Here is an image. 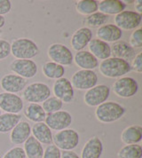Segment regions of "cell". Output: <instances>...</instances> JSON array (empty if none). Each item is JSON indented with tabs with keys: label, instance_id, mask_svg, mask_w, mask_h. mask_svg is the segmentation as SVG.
I'll use <instances>...</instances> for the list:
<instances>
[{
	"label": "cell",
	"instance_id": "obj_36",
	"mask_svg": "<svg viewBox=\"0 0 142 158\" xmlns=\"http://www.w3.org/2000/svg\"><path fill=\"white\" fill-rule=\"evenodd\" d=\"M43 158H61V151L53 144L48 145L44 151Z\"/></svg>",
	"mask_w": 142,
	"mask_h": 158
},
{
	"label": "cell",
	"instance_id": "obj_8",
	"mask_svg": "<svg viewBox=\"0 0 142 158\" xmlns=\"http://www.w3.org/2000/svg\"><path fill=\"white\" fill-rule=\"evenodd\" d=\"M141 20V15L135 11L124 10L115 16L114 22L121 30H135L140 27Z\"/></svg>",
	"mask_w": 142,
	"mask_h": 158
},
{
	"label": "cell",
	"instance_id": "obj_34",
	"mask_svg": "<svg viewBox=\"0 0 142 158\" xmlns=\"http://www.w3.org/2000/svg\"><path fill=\"white\" fill-rule=\"evenodd\" d=\"M129 44L134 49H140L142 47V29H137L132 31L130 36Z\"/></svg>",
	"mask_w": 142,
	"mask_h": 158
},
{
	"label": "cell",
	"instance_id": "obj_40",
	"mask_svg": "<svg viewBox=\"0 0 142 158\" xmlns=\"http://www.w3.org/2000/svg\"><path fill=\"white\" fill-rule=\"evenodd\" d=\"M61 158H80V156L73 150L62 151L61 152Z\"/></svg>",
	"mask_w": 142,
	"mask_h": 158
},
{
	"label": "cell",
	"instance_id": "obj_38",
	"mask_svg": "<svg viewBox=\"0 0 142 158\" xmlns=\"http://www.w3.org/2000/svg\"><path fill=\"white\" fill-rule=\"evenodd\" d=\"M132 70L140 74L142 72V52H139L136 54V56L133 58L131 63Z\"/></svg>",
	"mask_w": 142,
	"mask_h": 158
},
{
	"label": "cell",
	"instance_id": "obj_42",
	"mask_svg": "<svg viewBox=\"0 0 142 158\" xmlns=\"http://www.w3.org/2000/svg\"><path fill=\"white\" fill-rule=\"evenodd\" d=\"M6 22V18H5L3 15H0V29L5 27Z\"/></svg>",
	"mask_w": 142,
	"mask_h": 158
},
{
	"label": "cell",
	"instance_id": "obj_5",
	"mask_svg": "<svg viewBox=\"0 0 142 158\" xmlns=\"http://www.w3.org/2000/svg\"><path fill=\"white\" fill-rule=\"evenodd\" d=\"M51 96V89L44 83H32L22 91V97L29 103L39 104Z\"/></svg>",
	"mask_w": 142,
	"mask_h": 158
},
{
	"label": "cell",
	"instance_id": "obj_29",
	"mask_svg": "<svg viewBox=\"0 0 142 158\" xmlns=\"http://www.w3.org/2000/svg\"><path fill=\"white\" fill-rule=\"evenodd\" d=\"M42 72L44 77L49 79H57L64 77V74L66 72L65 67L60 64H57L53 61H47L43 65Z\"/></svg>",
	"mask_w": 142,
	"mask_h": 158
},
{
	"label": "cell",
	"instance_id": "obj_9",
	"mask_svg": "<svg viewBox=\"0 0 142 158\" xmlns=\"http://www.w3.org/2000/svg\"><path fill=\"white\" fill-rule=\"evenodd\" d=\"M110 95V88L106 85H97L87 90L84 96V101L88 107H98L107 101Z\"/></svg>",
	"mask_w": 142,
	"mask_h": 158
},
{
	"label": "cell",
	"instance_id": "obj_41",
	"mask_svg": "<svg viewBox=\"0 0 142 158\" xmlns=\"http://www.w3.org/2000/svg\"><path fill=\"white\" fill-rule=\"evenodd\" d=\"M134 7H135V12L141 15L142 13V1L141 0H137L134 1Z\"/></svg>",
	"mask_w": 142,
	"mask_h": 158
},
{
	"label": "cell",
	"instance_id": "obj_21",
	"mask_svg": "<svg viewBox=\"0 0 142 158\" xmlns=\"http://www.w3.org/2000/svg\"><path fill=\"white\" fill-rule=\"evenodd\" d=\"M88 47L89 52L98 60H104L111 57L110 44L98 38H92V41L88 44Z\"/></svg>",
	"mask_w": 142,
	"mask_h": 158
},
{
	"label": "cell",
	"instance_id": "obj_13",
	"mask_svg": "<svg viewBox=\"0 0 142 158\" xmlns=\"http://www.w3.org/2000/svg\"><path fill=\"white\" fill-rule=\"evenodd\" d=\"M52 92L58 99L63 103H71L75 99L74 88L70 80L67 77H61L55 80L52 85Z\"/></svg>",
	"mask_w": 142,
	"mask_h": 158
},
{
	"label": "cell",
	"instance_id": "obj_14",
	"mask_svg": "<svg viewBox=\"0 0 142 158\" xmlns=\"http://www.w3.org/2000/svg\"><path fill=\"white\" fill-rule=\"evenodd\" d=\"M23 108V100L19 95L9 93L0 94V109L5 113L19 114Z\"/></svg>",
	"mask_w": 142,
	"mask_h": 158
},
{
	"label": "cell",
	"instance_id": "obj_37",
	"mask_svg": "<svg viewBox=\"0 0 142 158\" xmlns=\"http://www.w3.org/2000/svg\"><path fill=\"white\" fill-rule=\"evenodd\" d=\"M11 55V44L7 40L0 39V60Z\"/></svg>",
	"mask_w": 142,
	"mask_h": 158
},
{
	"label": "cell",
	"instance_id": "obj_33",
	"mask_svg": "<svg viewBox=\"0 0 142 158\" xmlns=\"http://www.w3.org/2000/svg\"><path fill=\"white\" fill-rule=\"evenodd\" d=\"M63 102L55 96H50L47 100L43 102V109L47 114H52L61 110L63 108Z\"/></svg>",
	"mask_w": 142,
	"mask_h": 158
},
{
	"label": "cell",
	"instance_id": "obj_35",
	"mask_svg": "<svg viewBox=\"0 0 142 158\" xmlns=\"http://www.w3.org/2000/svg\"><path fill=\"white\" fill-rule=\"evenodd\" d=\"M2 158H27L25 151L21 147H14L7 151Z\"/></svg>",
	"mask_w": 142,
	"mask_h": 158
},
{
	"label": "cell",
	"instance_id": "obj_25",
	"mask_svg": "<svg viewBox=\"0 0 142 158\" xmlns=\"http://www.w3.org/2000/svg\"><path fill=\"white\" fill-rule=\"evenodd\" d=\"M121 139L125 145L139 144L142 139V127L140 125H130L121 133Z\"/></svg>",
	"mask_w": 142,
	"mask_h": 158
},
{
	"label": "cell",
	"instance_id": "obj_17",
	"mask_svg": "<svg viewBox=\"0 0 142 158\" xmlns=\"http://www.w3.org/2000/svg\"><path fill=\"white\" fill-rule=\"evenodd\" d=\"M97 38L106 43H115L121 40L123 36V30H121L115 24H105L99 27L96 31Z\"/></svg>",
	"mask_w": 142,
	"mask_h": 158
},
{
	"label": "cell",
	"instance_id": "obj_15",
	"mask_svg": "<svg viewBox=\"0 0 142 158\" xmlns=\"http://www.w3.org/2000/svg\"><path fill=\"white\" fill-rule=\"evenodd\" d=\"M27 85V79L16 74H6L0 80V86L5 93L17 94L22 92Z\"/></svg>",
	"mask_w": 142,
	"mask_h": 158
},
{
	"label": "cell",
	"instance_id": "obj_12",
	"mask_svg": "<svg viewBox=\"0 0 142 158\" xmlns=\"http://www.w3.org/2000/svg\"><path fill=\"white\" fill-rule=\"evenodd\" d=\"M10 69L21 77L30 79L35 77L38 72V67L32 60H20L16 59L10 64Z\"/></svg>",
	"mask_w": 142,
	"mask_h": 158
},
{
	"label": "cell",
	"instance_id": "obj_22",
	"mask_svg": "<svg viewBox=\"0 0 142 158\" xmlns=\"http://www.w3.org/2000/svg\"><path fill=\"white\" fill-rule=\"evenodd\" d=\"M111 55H113V57L119 58L129 61L130 60H132L136 56V52L128 42L119 40L114 43L113 46L111 47Z\"/></svg>",
	"mask_w": 142,
	"mask_h": 158
},
{
	"label": "cell",
	"instance_id": "obj_7",
	"mask_svg": "<svg viewBox=\"0 0 142 158\" xmlns=\"http://www.w3.org/2000/svg\"><path fill=\"white\" fill-rule=\"evenodd\" d=\"M139 91V84L131 77H122L113 84V92L120 98L128 99L135 96Z\"/></svg>",
	"mask_w": 142,
	"mask_h": 158
},
{
	"label": "cell",
	"instance_id": "obj_1",
	"mask_svg": "<svg viewBox=\"0 0 142 158\" xmlns=\"http://www.w3.org/2000/svg\"><path fill=\"white\" fill-rule=\"evenodd\" d=\"M99 65L100 74L107 78H120L132 71L131 63L119 58H108Z\"/></svg>",
	"mask_w": 142,
	"mask_h": 158
},
{
	"label": "cell",
	"instance_id": "obj_6",
	"mask_svg": "<svg viewBox=\"0 0 142 158\" xmlns=\"http://www.w3.org/2000/svg\"><path fill=\"white\" fill-rule=\"evenodd\" d=\"M70 82L73 88L81 91H87L97 85L98 75L93 70L79 69L74 73Z\"/></svg>",
	"mask_w": 142,
	"mask_h": 158
},
{
	"label": "cell",
	"instance_id": "obj_19",
	"mask_svg": "<svg viewBox=\"0 0 142 158\" xmlns=\"http://www.w3.org/2000/svg\"><path fill=\"white\" fill-rule=\"evenodd\" d=\"M103 153V143L98 136H92L85 144L80 158H100Z\"/></svg>",
	"mask_w": 142,
	"mask_h": 158
},
{
	"label": "cell",
	"instance_id": "obj_24",
	"mask_svg": "<svg viewBox=\"0 0 142 158\" xmlns=\"http://www.w3.org/2000/svg\"><path fill=\"white\" fill-rule=\"evenodd\" d=\"M126 5L120 0H102L98 3V11L106 15H116L124 11Z\"/></svg>",
	"mask_w": 142,
	"mask_h": 158
},
{
	"label": "cell",
	"instance_id": "obj_11",
	"mask_svg": "<svg viewBox=\"0 0 142 158\" xmlns=\"http://www.w3.org/2000/svg\"><path fill=\"white\" fill-rule=\"evenodd\" d=\"M72 122V115L66 110H60L52 114H47L44 119V123H46L50 129L56 131L68 129Z\"/></svg>",
	"mask_w": 142,
	"mask_h": 158
},
{
	"label": "cell",
	"instance_id": "obj_44",
	"mask_svg": "<svg viewBox=\"0 0 142 158\" xmlns=\"http://www.w3.org/2000/svg\"><path fill=\"white\" fill-rule=\"evenodd\" d=\"M1 114H2V110L0 109V115H1Z\"/></svg>",
	"mask_w": 142,
	"mask_h": 158
},
{
	"label": "cell",
	"instance_id": "obj_16",
	"mask_svg": "<svg viewBox=\"0 0 142 158\" xmlns=\"http://www.w3.org/2000/svg\"><path fill=\"white\" fill-rule=\"evenodd\" d=\"M92 31L90 28L82 27L77 29L71 36L70 44L73 50L76 52L84 50L92 41Z\"/></svg>",
	"mask_w": 142,
	"mask_h": 158
},
{
	"label": "cell",
	"instance_id": "obj_31",
	"mask_svg": "<svg viewBox=\"0 0 142 158\" xmlns=\"http://www.w3.org/2000/svg\"><path fill=\"white\" fill-rule=\"evenodd\" d=\"M76 9L78 14L88 16L98 12V2L96 0H80L76 3Z\"/></svg>",
	"mask_w": 142,
	"mask_h": 158
},
{
	"label": "cell",
	"instance_id": "obj_10",
	"mask_svg": "<svg viewBox=\"0 0 142 158\" xmlns=\"http://www.w3.org/2000/svg\"><path fill=\"white\" fill-rule=\"evenodd\" d=\"M47 54L52 61L61 66H70L73 63V53L69 48L62 44L55 43L51 44L47 51Z\"/></svg>",
	"mask_w": 142,
	"mask_h": 158
},
{
	"label": "cell",
	"instance_id": "obj_43",
	"mask_svg": "<svg viewBox=\"0 0 142 158\" xmlns=\"http://www.w3.org/2000/svg\"><path fill=\"white\" fill-rule=\"evenodd\" d=\"M2 33H3V32H2V30H1V29H0V36H2Z\"/></svg>",
	"mask_w": 142,
	"mask_h": 158
},
{
	"label": "cell",
	"instance_id": "obj_18",
	"mask_svg": "<svg viewBox=\"0 0 142 158\" xmlns=\"http://www.w3.org/2000/svg\"><path fill=\"white\" fill-rule=\"evenodd\" d=\"M31 136V126L27 121L21 120L11 131L10 140L14 145H21Z\"/></svg>",
	"mask_w": 142,
	"mask_h": 158
},
{
	"label": "cell",
	"instance_id": "obj_26",
	"mask_svg": "<svg viewBox=\"0 0 142 158\" xmlns=\"http://www.w3.org/2000/svg\"><path fill=\"white\" fill-rule=\"evenodd\" d=\"M23 113L27 119L35 123L44 122L46 117V113L43 109L42 106L36 103H28L23 109Z\"/></svg>",
	"mask_w": 142,
	"mask_h": 158
},
{
	"label": "cell",
	"instance_id": "obj_20",
	"mask_svg": "<svg viewBox=\"0 0 142 158\" xmlns=\"http://www.w3.org/2000/svg\"><path fill=\"white\" fill-rule=\"evenodd\" d=\"M73 61H75L76 65L81 69L93 70L99 67V60L94 57L89 51L86 50L77 52Z\"/></svg>",
	"mask_w": 142,
	"mask_h": 158
},
{
	"label": "cell",
	"instance_id": "obj_28",
	"mask_svg": "<svg viewBox=\"0 0 142 158\" xmlns=\"http://www.w3.org/2000/svg\"><path fill=\"white\" fill-rule=\"evenodd\" d=\"M20 121H21V115L20 114H11V113L1 114L0 115V133L10 132Z\"/></svg>",
	"mask_w": 142,
	"mask_h": 158
},
{
	"label": "cell",
	"instance_id": "obj_27",
	"mask_svg": "<svg viewBox=\"0 0 142 158\" xmlns=\"http://www.w3.org/2000/svg\"><path fill=\"white\" fill-rule=\"evenodd\" d=\"M23 149L25 151L26 157L28 158H43L44 151L42 144L37 141L32 135L25 141Z\"/></svg>",
	"mask_w": 142,
	"mask_h": 158
},
{
	"label": "cell",
	"instance_id": "obj_23",
	"mask_svg": "<svg viewBox=\"0 0 142 158\" xmlns=\"http://www.w3.org/2000/svg\"><path fill=\"white\" fill-rule=\"evenodd\" d=\"M31 134L37 141L44 145L52 144V130L44 122L36 123L31 127Z\"/></svg>",
	"mask_w": 142,
	"mask_h": 158
},
{
	"label": "cell",
	"instance_id": "obj_30",
	"mask_svg": "<svg viewBox=\"0 0 142 158\" xmlns=\"http://www.w3.org/2000/svg\"><path fill=\"white\" fill-rule=\"evenodd\" d=\"M118 158H142V147L140 144L125 145L117 153Z\"/></svg>",
	"mask_w": 142,
	"mask_h": 158
},
{
	"label": "cell",
	"instance_id": "obj_3",
	"mask_svg": "<svg viewBox=\"0 0 142 158\" xmlns=\"http://www.w3.org/2000/svg\"><path fill=\"white\" fill-rule=\"evenodd\" d=\"M39 53V47L36 44L27 37H19L11 44V54L16 59L31 60Z\"/></svg>",
	"mask_w": 142,
	"mask_h": 158
},
{
	"label": "cell",
	"instance_id": "obj_2",
	"mask_svg": "<svg viewBox=\"0 0 142 158\" xmlns=\"http://www.w3.org/2000/svg\"><path fill=\"white\" fill-rule=\"evenodd\" d=\"M126 112L125 108L115 101H106L96 107L95 116L103 123H111L120 120Z\"/></svg>",
	"mask_w": 142,
	"mask_h": 158
},
{
	"label": "cell",
	"instance_id": "obj_39",
	"mask_svg": "<svg viewBox=\"0 0 142 158\" xmlns=\"http://www.w3.org/2000/svg\"><path fill=\"white\" fill-rule=\"evenodd\" d=\"M12 3L9 0H0V15H7L11 12Z\"/></svg>",
	"mask_w": 142,
	"mask_h": 158
},
{
	"label": "cell",
	"instance_id": "obj_4",
	"mask_svg": "<svg viewBox=\"0 0 142 158\" xmlns=\"http://www.w3.org/2000/svg\"><path fill=\"white\" fill-rule=\"evenodd\" d=\"M80 137L74 129H65L56 131L52 135V143L61 151H71L75 149L79 144Z\"/></svg>",
	"mask_w": 142,
	"mask_h": 158
},
{
	"label": "cell",
	"instance_id": "obj_32",
	"mask_svg": "<svg viewBox=\"0 0 142 158\" xmlns=\"http://www.w3.org/2000/svg\"><path fill=\"white\" fill-rule=\"evenodd\" d=\"M109 21V16L106 15H104L100 12H96L91 15H88L85 17L84 20V22L87 24L89 27L92 28H99L103 25H105Z\"/></svg>",
	"mask_w": 142,
	"mask_h": 158
}]
</instances>
